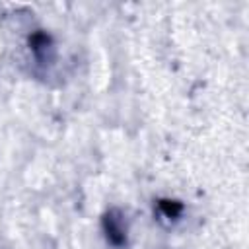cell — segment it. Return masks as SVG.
Returning <instances> with one entry per match:
<instances>
[{
  "mask_svg": "<svg viewBox=\"0 0 249 249\" xmlns=\"http://www.w3.org/2000/svg\"><path fill=\"white\" fill-rule=\"evenodd\" d=\"M109 218V216H107ZM107 235H109V239L113 241V243H123L124 241V230L115 222V218H109L107 220Z\"/></svg>",
  "mask_w": 249,
  "mask_h": 249,
  "instance_id": "6da1fadb",
  "label": "cell"
}]
</instances>
